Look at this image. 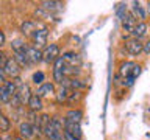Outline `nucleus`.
I'll list each match as a JSON object with an SVG mask.
<instances>
[{
	"label": "nucleus",
	"mask_w": 150,
	"mask_h": 140,
	"mask_svg": "<svg viewBox=\"0 0 150 140\" xmlns=\"http://www.w3.org/2000/svg\"><path fill=\"white\" fill-rule=\"evenodd\" d=\"M30 37H31L33 44H35L33 47L39 50L41 47H45V44H47V37H49V30H47L45 27H44V28H38V30L33 31V34H31Z\"/></svg>",
	"instance_id": "1"
},
{
	"label": "nucleus",
	"mask_w": 150,
	"mask_h": 140,
	"mask_svg": "<svg viewBox=\"0 0 150 140\" xmlns=\"http://www.w3.org/2000/svg\"><path fill=\"white\" fill-rule=\"evenodd\" d=\"M2 69H3L5 76H9V78H13V79L14 78H19V75H21V67H19L17 62L13 58H6V59H5Z\"/></svg>",
	"instance_id": "2"
},
{
	"label": "nucleus",
	"mask_w": 150,
	"mask_h": 140,
	"mask_svg": "<svg viewBox=\"0 0 150 140\" xmlns=\"http://www.w3.org/2000/svg\"><path fill=\"white\" fill-rule=\"evenodd\" d=\"M42 51V61H45L47 64H53L56 58H59V47L58 44H50V45H45Z\"/></svg>",
	"instance_id": "3"
},
{
	"label": "nucleus",
	"mask_w": 150,
	"mask_h": 140,
	"mask_svg": "<svg viewBox=\"0 0 150 140\" xmlns=\"http://www.w3.org/2000/svg\"><path fill=\"white\" fill-rule=\"evenodd\" d=\"M125 50L128 51L131 56H138L142 53V42L141 39H136V37H127L125 39Z\"/></svg>",
	"instance_id": "4"
},
{
	"label": "nucleus",
	"mask_w": 150,
	"mask_h": 140,
	"mask_svg": "<svg viewBox=\"0 0 150 140\" xmlns=\"http://www.w3.org/2000/svg\"><path fill=\"white\" fill-rule=\"evenodd\" d=\"M64 69H66V64H64L63 58L59 56V58H56L55 62H53V79H55V83H58V84L63 83V79L66 78L64 76Z\"/></svg>",
	"instance_id": "5"
},
{
	"label": "nucleus",
	"mask_w": 150,
	"mask_h": 140,
	"mask_svg": "<svg viewBox=\"0 0 150 140\" xmlns=\"http://www.w3.org/2000/svg\"><path fill=\"white\" fill-rule=\"evenodd\" d=\"M55 92H56V87H55V84H53V83H42L41 86L38 87L36 95L42 100V98L53 97V95H55Z\"/></svg>",
	"instance_id": "6"
},
{
	"label": "nucleus",
	"mask_w": 150,
	"mask_h": 140,
	"mask_svg": "<svg viewBox=\"0 0 150 140\" xmlns=\"http://www.w3.org/2000/svg\"><path fill=\"white\" fill-rule=\"evenodd\" d=\"M63 131L64 132H69L70 135L77 139H81V126L78 123H72V121H67V120H63Z\"/></svg>",
	"instance_id": "7"
},
{
	"label": "nucleus",
	"mask_w": 150,
	"mask_h": 140,
	"mask_svg": "<svg viewBox=\"0 0 150 140\" xmlns=\"http://www.w3.org/2000/svg\"><path fill=\"white\" fill-rule=\"evenodd\" d=\"M25 55H27V58H28V62H30V65H31V64H39L41 61H42V51L38 50V48H35V47H27Z\"/></svg>",
	"instance_id": "8"
},
{
	"label": "nucleus",
	"mask_w": 150,
	"mask_h": 140,
	"mask_svg": "<svg viewBox=\"0 0 150 140\" xmlns=\"http://www.w3.org/2000/svg\"><path fill=\"white\" fill-rule=\"evenodd\" d=\"M136 23H138V19H136L131 13H127L124 16V19H122V28H124V31H127L128 34H131V31H133Z\"/></svg>",
	"instance_id": "9"
},
{
	"label": "nucleus",
	"mask_w": 150,
	"mask_h": 140,
	"mask_svg": "<svg viewBox=\"0 0 150 140\" xmlns=\"http://www.w3.org/2000/svg\"><path fill=\"white\" fill-rule=\"evenodd\" d=\"M42 134H44L49 140H63V131L55 129L50 123L47 125L44 129H42Z\"/></svg>",
	"instance_id": "10"
},
{
	"label": "nucleus",
	"mask_w": 150,
	"mask_h": 140,
	"mask_svg": "<svg viewBox=\"0 0 150 140\" xmlns=\"http://www.w3.org/2000/svg\"><path fill=\"white\" fill-rule=\"evenodd\" d=\"M41 9H44L45 13H56V11H59L61 8H63V3L61 2H53V0H47V2H41Z\"/></svg>",
	"instance_id": "11"
},
{
	"label": "nucleus",
	"mask_w": 150,
	"mask_h": 140,
	"mask_svg": "<svg viewBox=\"0 0 150 140\" xmlns=\"http://www.w3.org/2000/svg\"><path fill=\"white\" fill-rule=\"evenodd\" d=\"M81 118H83V111L81 109H69L66 112V117H64V120L72 121V123H78V125H80V121H81Z\"/></svg>",
	"instance_id": "12"
},
{
	"label": "nucleus",
	"mask_w": 150,
	"mask_h": 140,
	"mask_svg": "<svg viewBox=\"0 0 150 140\" xmlns=\"http://www.w3.org/2000/svg\"><path fill=\"white\" fill-rule=\"evenodd\" d=\"M147 23L145 22H138L133 28V31H131V37H136V39H141V37H144L145 34H147Z\"/></svg>",
	"instance_id": "13"
},
{
	"label": "nucleus",
	"mask_w": 150,
	"mask_h": 140,
	"mask_svg": "<svg viewBox=\"0 0 150 140\" xmlns=\"http://www.w3.org/2000/svg\"><path fill=\"white\" fill-rule=\"evenodd\" d=\"M19 134H21L22 139H31L33 135V126L28 123V121H22L21 125H19Z\"/></svg>",
	"instance_id": "14"
},
{
	"label": "nucleus",
	"mask_w": 150,
	"mask_h": 140,
	"mask_svg": "<svg viewBox=\"0 0 150 140\" xmlns=\"http://www.w3.org/2000/svg\"><path fill=\"white\" fill-rule=\"evenodd\" d=\"M61 58H63L64 64L69 62V67H75V65L80 64V56L75 53V51H67V53H64Z\"/></svg>",
	"instance_id": "15"
},
{
	"label": "nucleus",
	"mask_w": 150,
	"mask_h": 140,
	"mask_svg": "<svg viewBox=\"0 0 150 140\" xmlns=\"http://www.w3.org/2000/svg\"><path fill=\"white\" fill-rule=\"evenodd\" d=\"M35 30H36V23L33 20H23L21 23V33L23 36H31Z\"/></svg>",
	"instance_id": "16"
},
{
	"label": "nucleus",
	"mask_w": 150,
	"mask_h": 140,
	"mask_svg": "<svg viewBox=\"0 0 150 140\" xmlns=\"http://www.w3.org/2000/svg\"><path fill=\"white\" fill-rule=\"evenodd\" d=\"M27 104L30 106L31 112H39V111L42 109V100L36 95V93H33V95L30 97V100H28Z\"/></svg>",
	"instance_id": "17"
},
{
	"label": "nucleus",
	"mask_w": 150,
	"mask_h": 140,
	"mask_svg": "<svg viewBox=\"0 0 150 140\" xmlns=\"http://www.w3.org/2000/svg\"><path fill=\"white\" fill-rule=\"evenodd\" d=\"M134 65H136V64L133 62V61H125V62H122V64H120V67H119L120 76H122V78L130 76V75H131V70H133Z\"/></svg>",
	"instance_id": "18"
},
{
	"label": "nucleus",
	"mask_w": 150,
	"mask_h": 140,
	"mask_svg": "<svg viewBox=\"0 0 150 140\" xmlns=\"http://www.w3.org/2000/svg\"><path fill=\"white\" fill-rule=\"evenodd\" d=\"M27 44L23 39H13L11 41V48H13V53H23L27 50Z\"/></svg>",
	"instance_id": "19"
},
{
	"label": "nucleus",
	"mask_w": 150,
	"mask_h": 140,
	"mask_svg": "<svg viewBox=\"0 0 150 140\" xmlns=\"http://www.w3.org/2000/svg\"><path fill=\"white\" fill-rule=\"evenodd\" d=\"M70 89H67V87H64V86H61V89L58 92H55V95H56V101L59 103V104H63V103H66L67 101V98H69V95H70Z\"/></svg>",
	"instance_id": "20"
},
{
	"label": "nucleus",
	"mask_w": 150,
	"mask_h": 140,
	"mask_svg": "<svg viewBox=\"0 0 150 140\" xmlns=\"http://www.w3.org/2000/svg\"><path fill=\"white\" fill-rule=\"evenodd\" d=\"M131 14H133L136 19H141V22H144V19L147 17V13L144 11V8L141 6L138 2H133V13Z\"/></svg>",
	"instance_id": "21"
},
{
	"label": "nucleus",
	"mask_w": 150,
	"mask_h": 140,
	"mask_svg": "<svg viewBox=\"0 0 150 140\" xmlns=\"http://www.w3.org/2000/svg\"><path fill=\"white\" fill-rule=\"evenodd\" d=\"M14 61L17 62V65L19 67H28L30 65V62H28V58H27V55H25V51L23 53H14V58H13Z\"/></svg>",
	"instance_id": "22"
},
{
	"label": "nucleus",
	"mask_w": 150,
	"mask_h": 140,
	"mask_svg": "<svg viewBox=\"0 0 150 140\" xmlns=\"http://www.w3.org/2000/svg\"><path fill=\"white\" fill-rule=\"evenodd\" d=\"M9 128H11V121H9V118L6 115L0 114V134H2V132H8Z\"/></svg>",
	"instance_id": "23"
},
{
	"label": "nucleus",
	"mask_w": 150,
	"mask_h": 140,
	"mask_svg": "<svg viewBox=\"0 0 150 140\" xmlns=\"http://www.w3.org/2000/svg\"><path fill=\"white\" fill-rule=\"evenodd\" d=\"M44 79H45V75H44V72H41V70L35 72L31 76V81H33V84H36V86H41V84L44 83Z\"/></svg>",
	"instance_id": "24"
},
{
	"label": "nucleus",
	"mask_w": 150,
	"mask_h": 140,
	"mask_svg": "<svg viewBox=\"0 0 150 140\" xmlns=\"http://www.w3.org/2000/svg\"><path fill=\"white\" fill-rule=\"evenodd\" d=\"M3 87H5V90H6L11 97L16 95V89L17 87H16V84H14V81H5L3 83Z\"/></svg>",
	"instance_id": "25"
},
{
	"label": "nucleus",
	"mask_w": 150,
	"mask_h": 140,
	"mask_svg": "<svg viewBox=\"0 0 150 140\" xmlns=\"http://www.w3.org/2000/svg\"><path fill=\"white\" fill-rule=\"evenodd\" d=\"M0 101L5 103V104H8L9 101H11V95L5 90V87H3V84H2V87H0Z\"/></svg>",
	"instance_id": "26"
},
{
	"label": "nucleus",
	"mask_w": 150,
	"mask_h": 140,
	"mask_svg": "<svg viewBox=\"0 0 150 140\" xmlns=\"http://www.w3.org/2000/svg\"><path fill=\"white\" fill-rule=\"evenodd\" d=\"M125 14H127V8H125V5L122 3V5H119V6H117V17H119L120 20H122Z\"/></svg>",
	"instance_id": "27"
},
{
	"label": "nucleus",
	"mask_w": 150,
	"mask_h": 140,
	"mask_svg": "<svg viewBox=\"0 0 150 140\" xmlns=\"http://www.w3.org/2000/svg\"><path fill=\"white\" fill-rule=\"evenodd\" d=\"M141 72H142V67H141V65H134L133 70H131V75H130V76L136 79V78H138L139 75H141Z\"/></svg>",
	"instance_id": "28"
},
{
	"label": "nucleus",
	"mask_w": 150,
	"mask_h": 140,
	"mask_svg": "<svg viewBox=\"0 0 150 140\" xmlns=\"http://www.w3.org/2000/svg\"><path fill=\"white\" fill-rule=\"evenodd\" d=\"M134 81H136L134 78H131V76H127V78H124V86L130 87V86H133V84H134Z\"/></svg>",
	"instance_id": "29"
},
{
	"label": "nucleus",
	"mask_w": 150,
	"mask_h": 140,
	"mask_svg": "<svg viewBox=\"0 0 150 140\" xmlns=\"http://www.w3.org/2000/svg\"><path fill=\"white\" fill-rule=\"evenodd\" d=\"M63 140H80V139L74 137V135H70L69 132H64V131H63Z\"/></svg>",
	"instance_id": "30"
},
{
	"label": "nucleus",
	"mask_w": 150,
	"mask_h": 140,
	"mask_svg": "<svg viewBox=\"0 0 150 140\" xmlns=\"http://www.w3.org/2000/svg\"><path fill=\"white\" fill-rule=\"evenodd\" d=\"M142 51L144 53H150V42H145V44H142Z\"/></svg>",
	"instance_id": "31"
},
{
	"label": "nucleus",
	"mask_w": 150,
	"mask_h": 140,
	"mask_svg": "<svg viewBox=\"0 0 150 140\" xmlns=\"http://www.w3.org/2000/svg\"><path fill=\"white\" fill-rule=\"evenodd\" d=\"M5 41H6V39H5V33L0 30V48H2V47L5 45Z\"/></svg>",
	"instance_id": "32"
},
{
	"label": "nucleus",
	"mask_w": 150,
	"mask_h": 140,
	"mask_svg": "<svg viewBox=\"0 0 150 140\" xmlns=\"http://www.w3.org/2000/svg\"><path fill=\"white\" fill-rule=\"evenodd\" d=\"M6 81V76H5V73H3V69H2V65H0V83H5Z\"/></svg>",
	"instance_id": "33"
},
{
	"label": "nucleus",
	"mask_w": 150,
	"mask_h": 140,
	"mask_svg": "<svg viewBox=\"0 0 150 140\" xmlns=\"http://www.w3.org/2000/svg\"><path fill=\"white\" fill-rule=\"evenodd\" d=\"M5 59H6V58H5V53L2 51V48H0V65L5 62Z\"/></svg>",
	"instance_id": "34"
},
{
	"label": "nucleus",
	"mask_w": 150,
	"mask_h": 140,
	"mask_svg": "<svg viewBox=\"0 0 150 140\" xmlns=\"http://www.w3.org/2000/svg\"><path fill=\"white\" fill-rule=\"evenodd\" d=\"M13 140H25V139H22L21 135H16V137H13Z\"/></svg>",
	"instance_id": "35"
},
{
	"label": "nucleus",
	"mask_w": 150,
	"mask_h": 140,
	"mask_svg": "<svg viewBox=\"0 0 150 140\" xmlns=\"http://www.w3.org/2000/svg\"><path fill=\"white\" fill-rule=\"evenodd\" d=\"M0 140H3V137H2V135H0Z\"/></svg>",
	"instance_id": "36"
},
{
	"label": "nucleus",
	"mask_w": 150,
	"mask_h": 140,
	"mask_svg": "<svg viewBox=\"0 0 150 140\" xmlns=\"http://www.w3.org/2000/svg\"><path fill=\"white\" fill-rule=\"evenodd\" d=\"M0 114H2V109H0Z\"/></svg>",
	"instance_id": "37"
},
{
	"label": "nucleus",
	"mask_w": 150,
	"mask_h": 140,
	"mask_svg": "<svg viewBox=\"0 0 150 140\" xmlns=\"http://www.w3.org/2000/svg\"><path fill=\"white\" fill-rule=\"evenodd\" d=\"M0 87H2V83H0Z\"/></svg>",
	"instance_id": "38"
}]
</instances>
